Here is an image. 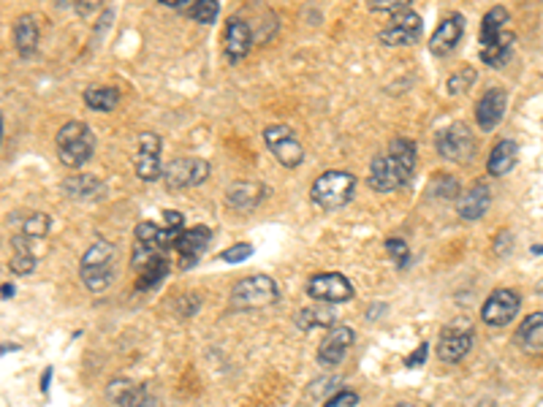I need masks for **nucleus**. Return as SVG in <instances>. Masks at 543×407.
Masks as SVG:
<instances>
[{
    "label": "nucleus",
    "mask_w": 543,
    "mask_h": 407,
    "mask_svg": "<svg viewBox=\"0 0 543 407\" xmlns=\"http://www.w3.org/2000/svg\"><path fill=\"white\" fill-rule=\"evenodd\" d=\"M475 334L470 323H451L440 331L437 339V358L445 364H459L472 350Z\"/></svg>",
    "instance_id": "obj_11"
},
{
    "label": "nucleus",
    "mask_w": 543,
    "mask_h": 407,
    "mask_svg": "<svg viewBox=\"0 0 543 407\" xmlns=\"http://www.w3.org/2000/svg\"><path fill=\"white\" fill-rule=\"evenodd\" d=\"M367 8L369 11H394V14H402V11L410 8V3L407 0H369Z\"/></svg>",
    "instance_id": "obj_36"
},
{
    "label": "nucleus",
    "mask_w": 543,
    "mask_h": 407,
    "mask_svg": "<svg viewBox=\"0 0 543 407\" xmlns=\"http://www.w3.org/2000/svg\"><path fill=\"white\" fill-rule=\"evenodd\" d=\"M209 176V163L201 157H176L163 168V182L171 190L195 187Z\"/></svg>",
    "instance_id": "obj_12"
},
{
    "label": "nucleus",
    "mask_w": 543,
    "mask_h": 407,
    "mask_svg": "<svg viewBox=\"0 0 543 407\" xmlns=\"http://www.w3.org/2000/svg\"><path fill=\"white\" fill-rule=\"evenodd\" d=\"M421 16L415 14V11H402V14H394L388 22H386V27L380 30V41L386 43V46H410V43H415L418 38H421Z\"/></svg>",
    "instance_id": "obj_13"
},
{
    "label": "nucleus",
    "mask_w": 543,
    "mask_h": 407,
    "mask_svg": "<svg viewBox=\"0 0 543 407\" xmlns=\"http://www.w3.org/2000/svg\"><path fill=\"white\" fill-rule=\"evenodd\" d=\"M426 350H429V345L424 342V345H418L415 347V353L410 355V358H405V366H418L421 361H426Z\"/></svg>",
    "instance_id": "obj_39"
},
{
    "label": "nucleus",
    "mask_w": 543,
    "mask_h": 407,
    "mask_svg": "<svg viewBox=\"0 0 543 407\" xmlns=\"http://www.w3.org/2000/svg\"><path fill=\"white\" fill-rule=\"evenodd\" d=\"M394 407H415V404H410V402H399V404H394Z\"/></svg>",
    "instance_id": "obj_41"
},
{
    "label": "nucleus",
    "mask_w": 543,
    "mask_h": 407,
    "mask_svg": "<svg viewBox=\"0 0 543 407\" xmlns=\"http://www.w3.org/2000/svg\"><path fill=\"white\" fill-rule=\"evenodd\" d=\"M296 326L301 331H312V328H334L337 326V312L331 307L323 304H312L296 312Z\"/></svg>",
    "instance_id": "obj_25"
},
{
    "label": "nucleus",
    "mask_w": 543,
    "mask_h": 407,
    "mask_svg": "<svg viewBox=\"0 0 543 407\" xmlns=\"http://www.w3.org/2000/svg\"><path fill=\"white\" fill-rule=\"evenodd\" d=\"M307 296L323 304H345L353 298V285L339 271H323L307 282Z\"/></svg>",
    "instance_id": "obj_9"
},
{
    "label": "nucleus",
    "mask_w": 543,
    "mask_h": 407,
    "mask_svg": "<svg viewBox=\"0 0 543 407\" xmlns=\"http://www.w3.org/2000/svg\"><path fill=\"white\" fill-rule=\"evenodd\" d=\"M491 204V190L483 182H475L459 201H456V212L462 220H481L486 214Z\"/></svg>",
    "instance_id": "obj_21"
},
{
    "label": "nucleus",
    "mask_w": 543,
    "mask_h": 407,
    "mask_svg": "<svg viewBox=\"0 0 543 407\" xmlns=\"http://www.w3.org/2000/svg\"><path fill=\"white\" fill-rule=\"evenodd\" d=\"M415 144L405 136H396L388 144V152L375 155L369 163V176L367 185L375 193H394L399 187H405L413 179L415 171Z\"/></svg>",
    "instance_id": "obj_1"
},
{
    "label": "nucleus",
    "mask_w": 543,
    "mask_h": 407,
    "mask_svg": "<svg viewBox=\"0 0 543 407\" xmlns=\"http://www.w3.org/2000/svg\"><path fill=\"white\" fill-rule=\"evenodd\" d=\"M160 149H163V141H160L157 133H149V130H147V133L138 136V149H136V160H133L138 179H144V182L160 179V174H163Z\"/></svg>",
    "instance_id": "obj_14"
},
{
    "label": "nucleus",
    "mask_w": 543,
    "mask_h": 407,
    "mask_svg": "<svg viewBox=\"0 0 543 407\" xmlns=\"http://www.w3.org/2000/svg\"><path fill=\"white\" fill-rule=\"evenodd\" d=\"M182 225H185L182 212H176V209H166V212H163V228H166V231L182 233Z\"/></svg>",
    "instance_id": "obj_38"
},
{
    "label": "nucleus",
    "mask_w": 543,
    "mask_h": 407,
    "mask_svg": "<svg viewBox=\"0 0 543 407\" xmlns=\"http://www.w3.org/2000/svg\"><path fill=\"white\" fill-rule=\"evenodd\" d=\"M217 11H220V3H217V0H193L190 8H187L185 14H187L193 22L209 24V22H214Z\"/></svg>",
    "instance_id": "obj_30"
},
{
    "label": "nucleus",
    "mask_w": 543,
    "mask_h": 407,
    "mask_svg": "<svg viewBox=\"0 0 543 407\" xmlns=\"http://www.w3.org/2000/svg\"><path fill=\"white\" fill-rule=\"evenodd\" d=\"M516 160H519V147H516V141L502 138V141H497V144L491 147L489 160H486V171H489V176H505V174L516 166Z\"/></svg>",
    "instance_id": "obj_24"
},
{
    "label": "nucleus",
    "mask_w": 543,
    "mask_h": 407,
    "mask_svg": "<svg viewBox=\"0 0 543 407\" xmlns=\"http://www.w3.org/2000/svg\"><path fill=\"white\" fill-rule=\"evenodd\" d=\"M519 307H521V296H519L516 290H510V288H497V290H491V293L486 296V301H483V307H481V320H483L486 326L502 328V326H508V323L516 317Z\"/></svg>",
    "instance_id": "obj_10"
},
{
    "label": "nucleus",
    "mask_w": 543,
    "mask_h": 407,
    "mask_svg": "<svg viewBox=\"0 0 543 407\" xmlns=\"http://www.w3.org/2000/svg\"><path fill=\"white\" fill-rule=\"evenodd\" d=\"M84 103L95 111H114L119 103V90L117 87H87L84 90Z\"/></svg>",
    "instance_id": "obj_27"
},
{
    "label": "nucleus",
    "mask_w": 543,
    "mask_h": 407,
    "mask_svg": "<svg viewBox=\"0 0 543 407\" xmlns=\"http://www.w3.org/2000/svg\"><path fill=\"white\" fill-rule=\"evenodd\" d=\"M54 147H57V157L62 166L68 168H81L84 163L92 160V152H95V136L90 130V125L79 122V119H71L65 122L57 136H54Z\"/></svg>",
    "instance_id": "obj_3"
},
{
    "label": "nucleus",
    "mask_w": 543,
    "mask_h": 407,
    "mask_svg": "<svg viewBox=\"0 0 543 407\" xmlns=\"http://www.w3.org/2000/svg\"><path fill=\"white\" fill-rule=\"evenodd\" d=\"M114 258L117 250L106 239H98L79 260V277L92 293H103L114 282Z\"/></svg>",
    "instance_id": "obj_4"
},
{
    "label": "nucleus",
    "mask_w": 543,
    "mask_h": 407,
    "mask_svg": "<svg viewBox=\"0 0 543 407\" xmlns=\"http://www.w3.org/2000/svg\"><path fill=\"white\" fill-rule=\"evenodd\" d=\"M11 244H14V255H11V271H16V274H30L33 269H35V255H33V250H30V244H27V236H14L11 239Z\"/></svg>",
    "instance_id": "obj_28"
},
{
    "label": "nucleus",
    "mask_w": 543,
    "mask_h": 407,
    "mask_svg": "<svg viewBox=\"0 0 543 407\" xmlns=\"http://www.w3.org/2000/svg\"><path fill=\"white\" fill-rule=\"evenodd\" d=\"M510 16L502 5H494L481 22V60L491 68H502L513 49V33H508Z\"/></svg>",
    "instance_id": "obj_2"
},
{
    "label": "nucleus",
    "mask_w": 543,
    "mask_h": 407,
    "mask_svg": "<svg viewBox=\"0 0 543 407\" xmlns=\"http://www.w3.org/2000/svg\"><path fill=\"white\" fill-rule=\"evenodd\" d=\"M138 271H141V274H138V282H136V288H138V290L155 288V285H157V282H163V279H166V274H168V258H166V255H160V258H155V260L144 263Z\"/></svg>",
    "instance_id": "obj_29"
},
{
    "label": "nucleus",
    "mask_w": 543,
    "mask_h": 407,
    "mask_svg": "<svg viewBox=\"0 0 543 407\" xmlns=\"http://www.w3.org/2000/svg\"><path fill=\"white\" fill-rule=\"evenodd\" d=\"M353 193H356V176L350 171H323L310 187L312 204H318L326 212L350 204Z\"/></svg>",
    "instance_id": "obj_5"
},
{
    "label": "nucleus",
    "mask_w": 543,
    "mask_h": 407,
    "mask_svg": "<svg viewBox=\"0 0 543 407\" xmlns=\"http://www.w3.org/2000/svg\"><path fill=\"white\" fill-rule=\"evenodd\" d=\"M356 404H358V393L345 388V391H337L323 407H356Z\"/></svg>",
    "instance_id": "obj_37"
},
{
    "label": "nucleus",
    "mask_w": 543,
    "mask_h": 407,
    "mask_svg": "<svg viewBox=\"0 0 543 407\" xmlns=\"http://www.w3.org/2000/svg\"><path fill=\"white\" fill-rule=\"evenodd\" d=\"M263 195H266V190L258 182H233L225 190V204L236 212H247V209H255Z\"/></svg>",
    "instance_id": "obj_22"
},
{
    "label": "nucleus",
    "mask_w": 543,
    "mask_h": 407,
    "mask_svg": "<svg viewBox=\"0 0 543 407\" xmlns=\"http://www.w3.org/2000/svg\"><path fill=\"white\" fill-rule=\"evenodd\" d=\"M462 33H464V16L456 14V11L445 14L440 19V24L434 27L432 38H429V52L432 54H448V52H453V46L459 43Z\"/></svg>",
    "instance_id": "obj_18"
},
{
    "label": "nucleus",
    "mask_w": 543,
    "mask_h": 407,
    "mask_svg": "<svg viewBox=\"0 0 543 407\" xmlns=\"http://www.w3.org/2000/svg\"><path fill=\"white\" fill-rule=\"evenodd\" d=\"M252 49V30L242 16H231L225 24V54L231 60H242Z\"/></svg>",
    "instance_id": "obj_19"
},
{
    "label": "nucleus",
    "mask_w": 543,
    "mask_h": 407,
    "mask_svg": "<svg viewBox=\"0 0 543 407\" xmlns=\"http://www.w3.org/2000/svg\"><path fill=\"white\" fill-rule=\"evenodd\" d=\"M49 225H52V220L43 214V212H35V214H30L27 220H24V236L27 239H43L46 233H49Z\"/></svg>",
    "instance_id": "obj_31"
},
{
    "label": "nucleus",
    "mask_w": 543,
    "mask_h": 407,
    "mask_svg": "<svg viewBox=\"0 0 543 407\" xmlns=\"http://www.w3.org/2000/svg\"><path fill=\"white\" fill-rule=\"evenodd\" d=\"M11 296H14V285L5 282V285H3V298H11Z\"/></svg>",
    "instance_id": "obj_40"
},
{
    "label": "nucleus",
    "mask_w": 543,
    "mask_h": 407,
    "mask_svg": "<svg viewBox=\"0 0 543 407\" xmlns=\"http://www.w3.org/2000/svg\"><path fill=\"white\" fill-rule=\"evenodd\" d=\"M38 38H41V30H38V19L33 14H22L16 22H14V43H16V52L22 57H33L35 49H38Z\"/></svg>",
    "instance_id": "obj_23"
},
{
    "label": "nucleus",
    "mask_w": 543,
    "mask_h": 407,
    "mask_svg": "<svg viewBox=\"0 0 543 407\" xmlns=\"http://www.w3.org/2000/svg\"><path fill=\"white\" fill-rule=\"evenodd\" d=\"M149 404H152V399L144 388H133L130 393H125L119 399V407H149Z\"/></svg>",
    "instance_id": "obj_35"
},
{
    "label": "nucleus",
    "mask_w": 543,
    "mask_h": 407,
    "mask_svg": "<svg viewBox=\"0 0 543 407\" xmlns=\"http://www.w3.org/2000/svg\"><path fill=\"white\" fill-rule=\"evenodd\" d=\"M386 250H388V255L396 260V266H399V269H402V266H407V260H410V250H407V244H405L402 239H396V236L386 239Z\"/></svg>",
    "instance_id": "obj_33"
},
{
    "label": "nucleus",
    "mask_w": 543,
    "mask_h": 407,
    "mask_svg": "<svg viewBox=\"0 0 543 407\" xmlns=\"http://www.w3.org/2000/svg\"><path fill=\"white\" fill-rule=\"evenodd\" d=\"M280 298V285L269 274H250L231 288V309H261Z\"/></svg>",
    "instance_id": "obj_6"
},
{
    "label": "nucleus",
    "mask_w": 543,
    "mask_h": 407,
    "mask_svg": "<svg viewBox=\"0 0 543 407\" xmlns=\"http://www.w3.org/2000/svg\"><path fill=\"white\" fill-rule=\"evenodd\" d=\"M532 252H543V247H532Z\"/></svg>",
    "instance_id": "obj_42"
},
{
    "label": "nucleus",
    "mask_w": 543,
    "mask_h": 407,
    "mask_svg": "<svg viewBox=\"0 0 543 407\" xmlns=\"http://www.w3.org/2000/svg\"><path fill=\"white\" fill-rule=\"evenodd\" d=\"M252 255V247L247 244V241H239V244H231L228 250H223L220 252V260H225V263H242L244 258H250Z\"/></svg>",
    "instance_id": "obj_34"
},
{
    "label": "nucleus",
    "mask_w": 543,
    "mask_h": 407,
    "mask_svg": "<svg viewBox=\"0 0 543 407\" xmlns=\"http://www.w3.org/2000/svg\"><path fill=\"white\" fill-rule=\"evenodd\" d=\"M434 147H437L440 157H445L451 163H467V160H472L478 144H475V136L470 133V128L464 122H453V125H448L445 130L437 133Z\"/></svg>",
    "instance_id": "obj_7"
},
{
    "label": "nucleus",
    "mask_w": 543,
    "mask_h": 407,
    "mask_svg": "<svg viewBox=\"0 0 543 407\" xmlns=\"http://www.w3.org/2000/svg\"><path fill=\"white\" fill-rule=\"evenodd\" d=\"M505 106H508V92L502 87H489L481 100L475 103V122L481 130H494L500 125V119L505 117Z\"/></svg>",
    "instance_id": "obj_17"
},
{
    "label": "nucleus",
    "mask_w": 543,
    "mask_h": 407,
    "mask_svg": "<svg viewBox=\"0 0 543 407\" xmlns=\"http://www.w3.org/2000/svg\"><path fill=\"white\" fill-rule=\"evenodd\" d=\"M472 81H475V71L467 65V68L456 71V73L448 79V92H451V95H459V92H464Z\"/></svg>",
    "instance_id": "obj_32"
},
{
    "label": "nucleus",
    "mask_w": 543,
    "mask_h": 407,
    "mask_svg": "<svg viewBox=\"0 0 543 407\" xmlns=\"http://www.w3.org/2000/svg\"><path fill=\"white\" fill-rule=\"evenodd\" d=\"M209 239H212V231L206 225H193V228L182 231L179 239L174 241V250L179 252V266L193 269L201 260V255L206 252Z\"/></svg>",
    "instance_id": "obj_16"
},
{
    "label": "nucleus",
    "mask_w": 543,
    "mask_h": 407,
    "mask_svg": "<svg viewBox=\"0 0 543 407\" xmlns=\"http://www.w3.org/2000/svg\"><path fill=\"white\" fill-rule=\"evenodd\" d=\"M353 339H356L353 328L345 326V323H337V326L329 328L326 336L320 339V345H318V361H320L323 366H337V364H342V358L348 355Z\"/></svg>",
    "instance_id": "obj_15"
},
{
    "label": "nucleus",
    "mask_w": 543,
    "mask_h": 407,
    "mask_svg": "<svg viewBox=\"0 0 543 407\" xmlns=\"http://www.w3.org/2000/svg\"><path fill=\"white\" fill-rule=\"evenodd\" d=\"M65 193L71 198H79V201H95V198L103 195V185L92 174H79V176L65 179Z\"/></svg>",
    "instance_id": "obj_26"
},
{
    "label": "nucleus",
    "mask_w": 543,
    "mask_h": 407,
    "mask_svg": "<svg viewBox=\"0 0 543 407\" xmlns=\"http://www.w3.org/2000/svg\"><path fill=\"white\" fill-rule=\"evenodd\" d=\"M263 141L285 168H296L304 160V147L288 125H269L263 130Z\"/></svg>",
    "instance_id": "obj_8"
},
{
    "label": "nucleus",
    "mask_w": 543,
    "mask_h": 407,
    "mask_svg": "<svg viewBox=\"0 0 543 407\" xmlns=\"http://www.w3.org/2000/svg\"><path fill=\"white\" fill-rule=\"evenodd\" d=\"M513 342L529 353V355H540L543 353V312H532L521 320V326L513 334Z\"/></svg>",
    "instance_id": "obj_20"
}]
</instances>
